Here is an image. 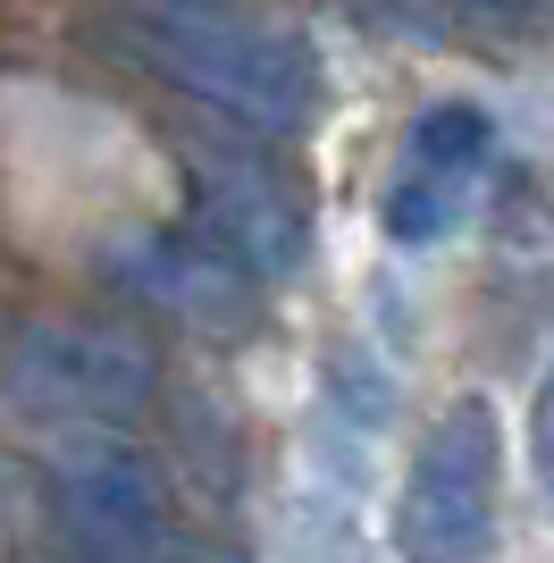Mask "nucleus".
<instances>
[{
	"mask_svg": "<svg viewBox=\"0 0 554 563\" xmlns=\"http://www.w3.org/2000/svg\"><path fill=\"white\" fill-rule=\"evenodd\" d=\"M345 9L387 25V34H412V43H437L445 34V0H345Z\"/></svg>",
	"mask_w": 554,
	"mask_h": 563,
	"instance_id": "nucleus-9",
	"label": "nucleus"
},
{
	"mask_svg": "<svg viewBox=\"0 0 554 563\" xmlns=\"http://www.w3.org/2000/svg\"><path fill=\"white\" fill-rule=\"evenodd\" d=\"M0 396L59 438H92V429L135 438V421L160 396V362L143 336L101 320H25L0 345Z\"/></svg>",
	"mask_w": 554,
	"mask_h": 563,
	"instance_id": "nucleus-3",
	"label": "nucleus"
},
{
	"mask_svg": "<svg viewBox=\"0 0 554 563\" xmlns=\"http://www.w3.org/2000/svg\"><path fill=\"white\" fill-rule=\"evenodd\" d=\"M496 479H505V429L496 404L462 396L420 438L403 496H395V547L403 563H479L496 539Z\"/></svg>",
	"mask_w": 554,
	"mask_h": 563,
	"instance_id": "nucleus-4",
	"label": "nucleus"
},
{
	"mask_svg": "<svg viewBox=\"0 0 554 563\" xmlns=\"http://www.w3.org/2000/svg\"><path fill=\"white\" fill-rule=\"evenodd\" d=\"M101 278L152 320L202 336H244L261 320V278L202 228H118L101 244Z\"/></svg>",
	"mask_w": 554,
	"mask_h": 563,
	"instance_id": "nucleus-5",
	"label": "nucleus"
},
{
	"mask_svg": "<svg viewBox=\"0 0 554 563\" xmlns=\"http://www.w3.org/2000/svg\"><path fill=\"white\" fill-rule=\"evenodd\" d=\"M202 9H219V0H202Z\"/></svg>",
	"mask_w": 554,
	"mask_h": 563,
	"instance_id": "nucleus-13",
	"label": "nucleus"
},
{
	"mask_svg": "<svg viewBox=\"0 0 554 563\" xmlns=\"http://www.w3.org/2000/svg\"><path fill=\"white\" fill-rule=\"evenodd\" d=\"M530 18H546V25H554V0H530Z\"/></svg>",
	"mask_w": 554,
	"mask_h": 563,
	"instance_id": "nucleus-12",
	"label": "nucleus"
},
{
	"mask_svg": "<svg viewBox=\"0 0 554 563\" xmlns=\"http://www.w3.org/2000/svg\"><path fill=\"white\" fill-rule=\"evenodd\" d=\"M462 18H479V25H496V34H521L530 25V0H454Z\"/></svg>",
	"mask_w": 554,
	"mask_h": 563,
	"instance_id": "nucleus-11",
	"label": "nucleus"
},
{
	"mask_svg": "<svg viewBox=\"0 0 554 563\" xmlns=\"http://www.w3.org/2000/svg\"><path fill=\"white\" fill-rule=\"evenodd\" d=\"M177 161H185V186H193L202 235H219L253 278H286L302 261V202L253 135L193 126V135H177Z\"/></svg>",
	"mask_w": 554,
	"mask_h": 563,
	"instance_id": "nucleus-6",
	"label": "nucleus"
},
{
	"mask_svg": "<svg viewBox=\"0 0 554 563\" xmlns=\"http://www.w3.org/2000/svg\"><path fill=\"white\" fill-rule=\"evenodd\" d=\"M101 43H118L135 68L177 85L185 101H202L210 118H235L253 135H286L311 118V59L295 43H277L261 25L202 9V0H135L101 25Z\"/></svg>",
	"mask_w": 554,
	"mask_h": 563,
	"instance_id": "nucleus-1",
	"label": "nucleus"
},
{
	"mask_svg": "<svg viewBox=\"0 0 554 563\" xmlns=\"http://www.w3.org/2000/svg\"><path fill=\"white\" fill-rule=\"evenodd\" d=\"M51 547H59V563H228L185 539L168 471L126 429L59 438V454H51Z\"/></svg>",
	"mask_w": 554,
	"mask_h": 563,
	"instance_id": "nucleus-2",
	"label": "nucleus"
},
{
	"mask_svg": "<svg viewBox=\"0 0 554 563\" xmlns=\"http://www.w3.org/2000/svg\"><path fill=\"white\" fill-rule=\"evenodd\" d=\"M530 463H538V488H546V505H554V362H546L538 404H530Z\"/></svg>",
	"mask_w": 554,
	"mask_h": 563,
	"instance_id": "nucleus-10",
	"label": "nucleus"
},
{
	"mask_svg": "<svg viewBox=\"0 0 554 563\" xmlns=\"http://www.w3.org/2000/svg\"><path fill=\"white\" fill-rule=\"evenodd\" d=\"M479 168H487V118L470 110V101L420 110L412 143H403V168H395V186H387V211H378L387 235L395 244H437V235L462 219Z\"/></svg>",
	"mask_w": 554,
	"mask_h": 563,
	"instance_id": "nucleus-7",
	"label": "nucleus"
},
{
	"mask_svg": "<svg viewBox=\"0 0 554 563\" xmlns=\"http://www.w3.org/2000/svg\"><path fill=\"white\" fill-rule=\"evenodd\" d=\"M51 547V471L0 446V563H43Z\"/></svg>",
	"mask_w": 554,
	"mask_h": 563,
	"instance_id": "nucleus-8",
	"label": "nucleus"
}]
</instances>
